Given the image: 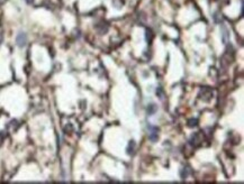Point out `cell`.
Instances as JSON below:
<instances>
[{
	"mask_svg": "<svg viewBox=\"0 0 244 184\" xmlns=\"http://www.w3.org/2000/svg\"><path fill=\"white\" fill-rule=\"evenodd\" d=\"M26 2H27V4H29V5H31V4H33V2H34V0H25Z\"/></svg>",
	"mask_w": 244,
	"mask_h": 184,
	"instance_id": "3",
	"label": "cell"
},
{
	"mask_svg": "<svg viewBox=\"0 0 244 184\" xmlns=\"http://www.w3.org/2000/svg\"><path fill=\"white\" fill-rule=\"evenodd\" d=\"M16 43H17V45H18L19 47H24L26 45V43H27V35H26L25 33L20 32L17 35V38H16Z\"/></svg>",
	"mask_w": 244,
	"mask_h": 184,
	"instance_id": "1",
	"label": "cell"
},
{
	"mask_svg": "<svg viewBox=\"0 0 244 184\" xmlns=\"http://www.w3.org/2000/svg\"><path fill=\"white\" fill-rule=\"evenodd\" d=\"M157 111V107H155V104H151L150 107L147 108V112L150 114H154Z\"/></svg>",
	"mask_w": 244,
	"mask_h": 184,
	"instance_id": "2",
	"label": "cell"
},
{
	"mask_svg": "<svg viewBox=\"0 0 244 184\" xmlns=\"http://www.w3.org/2000/svg\"><path fill=\"white\" fill-rule=\"evenodd\" d=\"M6 1H7V0H0V5H4Z\"/></svg>",
	"mask_w": 244,
	"mask_h": 184,
	"instance_id": "4",
	"label": "cell"
}]
</instances>
